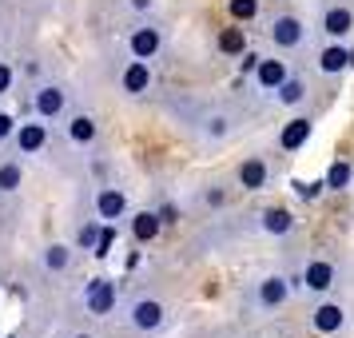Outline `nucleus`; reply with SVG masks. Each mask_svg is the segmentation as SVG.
Wrapping results in <instances>:
<instances>
[{
  "label": "nucleus",
  "instance_id": "nucleus-1",
  "mask_svg": "<svg viewBox=\"0 0 354 338\" xmlns=\"http://www.w3.org/2000/svg\"><path fill=\"white\" fill-rule=\"evenodd\" d=\"M171 112L179 115V124L192 131L195 140L203 147H223L227 140H235V131H239V115L231 112V108H215V104H207V108H199V104H171Z\"/></svg>",
  "mask_w": 354,
  "mask_h": 338
},
{
  "label": "nucleus",
  "instance_id": "nucleus-2",
  "mask_svg": "<svg viewBox=\"0 0 354 338\" xmlns=\"http://www.w3.org/2000/svg\"><path fill=\"white\" fill-rule=\"evenodd\" d=\"M124 322H128L136 335H160L167 326V303L156 294H136L124 306Z\"/></svg>",
  "mask_w": 354,
  "mask_h": 338
},
{
  "label": "nucleus",
  "instance_id": "nucleus-3",
  "mask_svg": "<svg viewBox=\"0 0 354 338\" xmlns=\"http://www.w3.org/2000/svg\"><path fill=\"white\" fill-rule=\"evenodd\" d=\"M247 303H251V310H259V314L283 310V306L290 303L287 274H263V279H255V283H251V290H247Z\"/></svg>",
  "mask_w": 354,
  "mask_h": 338
},
{
  "label": "nucleus",
  "instance_id": "nucleus-4",
  "mask_svg": "<svg viewBox=\"0 0 354 338\" xmlns=\"http://www.w3.org/2000/svg\"><path fill=\"white\" fill-rule=\"evenodd\" d=\"M80 306L84 314H92V319H108L115 314V306H120V290L108 274H96V279H88L80 290Z\"/></svg>",
  "mask_w": 354,
  "mask_h": 338
},
{
  "label": "nucleus",
  "instance_id": "nucleus-5",
  "mask_svg": "<svg viewBox=\"0 0 354 338\" xmlns=\"http://www.w3.org/2000/svg\"><path fill=\"white\" fill-rule=\"evenodd\" d=\"M68 108H72V92H68V84L60 80H44L32 88V112L40 115V120H60V115H68Z\"/></svg>",
  "mask_w": 354,
  "mask_h": 338
},
{
  "label": "nucleus",
  "instance_id": "nucleus-6",
  "mask_svg": "<svg viewBox=\"0 0 354 338\" xmlns=\"http://www.w3.org/2000/svg\"><path fill=\"white\" fill-rule=\"evenodd\" d=\"M267 36H271V44L279 52H299L306 44V28L299 17H290V12H279V17L267 20Z\"/></svg>",
  "mask_w": 354,
  "mask_h": 338
},
{
  "label": "nucleus",
  "instance_id": "nucleus-7",
  "mask_svg": "<svg viewBox=\"0 0 354 338\" xmlns=\"http://www.w3.org/2000/svg\"><path fill=\"white\" fill-rule=\"evenodd\" d=\"M319 32L330 40H346L354 32V8L346 0H326L319 12Z\"/></svg>",
  "mask_w": 354,
  "mask_h": 338
},
{
  "label": "nucleus",
  "instance_id": "nucleus-8",
  "mask_svg": "<svg viewBox=\"0 0 354 338\" xmlns=\"http://www.w3.org/2000/svg\"><path fill=\"white\" fill-rule=\"evenodd\" d=\"M163 48H167V32H163L160 24H136L128 32L131 60H156Z\"/></svg>",
  "mask_w": 354,
  "mask_h": 338
},
{
  "label": "nucleus",
  "instance_id": "nucleus-9",
  "mask_svg": "<svg viewBox=\"0 0 354 338\" xmlns=\"http://www.w3.org/2000/svg\"><path fill=\"white\" fill-rule=\"evenodd\" d=\"M346 326H351V310L342 303H319L310 310V330H315V335L330 338V335H342Z\"/></svg>",
  "mask_w": 354,
  "mask_h": 338
},
{
  "label": "nucleus",
  "instance_id": "nucleus-10",
  "mask_svg": "<svg viewBox=\"0 0 354 338\" xmlns=\"http://www.w3.org/2000/svg\"><path fill=\"white\" fill-rule=\"evenodd\" d=\"M12 151L17 156H40L44 147H48V128H44V120L36 115V120H28V124H17V131H12Z\"/></svg>",
  "mask_w": 354,
  "mask_h": 338
},
{
  "label": "nucleus",
  "instance_id": "nucleus-11",
  "mask_svg": "<svg viewBox=\"0 0 354 338\" xmlns=\"http://www.w3.org/2000/svg\"><path fill=\"white\" fill-rule=\"evenodd\" d=\"M115 88H120V96H131V100L147 96L151 92V68H147V60H128V64L120 68Z\"/></svg>",
  "mask_w": 354,
  "mask_h": 338
},
{
  "label": "nucleus",
  "instance_id": "nucleus-12",
  "mask_svg": "<svg viewBox=\"0 0 354 338\" xmlns=\"http://www.w3.org/2000/svg\"><path fill=\"white\" fill-rule=\"evenodd\" d=\"M310 294H330V290L338 287V267L330 263V259H310L303 267V279H299Z\"/></svg>",
  "mask_w": 354,
  "mask_h": 338
},
{
  "label": "nucleus",
  "instance_id": "nucleus-13",
  "mask_svg": "<svg viewBox=\"0 0 354 338\" xmlns=\"http://www.w3.org/2000/svg\"><path fill=\"white\" fill-rule=\"evenodd\" d=\"M64 140L72 147H92L100 140V124L92 112H68L64 120Z\"/></svg>",
  "mask_w": 354,
  "mask_h": 338
},
{
  "label": "nucleus",
  "instance_id": "nucleus-14",
  "mask_svg": "<svg viewBox=\"0 0 354 338\" xmlns=\"http://www.w3.org/2000/svg\"><path fill=\"white\" fill-rule=\"evenodd\" d=\"M92 203H96V219L100 223H115V219H124V215L131 211L124 187H100Z\"/></svg>",
  "mask_w": 354,
  "mask_h": 338
},
{
  "label": "nucleus",
  "instance_id": "nucleus-15",
  "mask_svg": "<svg viewBox=\"0 0 354 338\" xmlns=\"http://www.w3.org/2000/svg\"><path fill=\"white\" fill-rule=\"evenodd\" d=\"M255 231L259 235H271V239H283V235L295 231V215L287 207H267L255 215Z\"/></svg>",
  "mask_w": 354,
  "mask_h": 338
},
{
  "label": "nucleus",
  "instance_id": "nucleus-16",
  "mask_svg": "<svg viewBox=\"0 0 354 338\" xmlns=\"http://www.w3.org/2000/svg\"><path fill=\"white\" fill-rule=\"evenodd\" d=\"M76 255H80V247H68V243H48V247L40 251V263H44V271H48V274H72V267H76Z\"/></svg>",
  "mask_w": 354,
  "mask_h": 338
},
{
  "label": "nucleus",
  "instance_id": "nucleus-17",
  "mask_svg": "<svg viewBox=\"0 0 354 338\" xmlns=\"http://www.w3.org/2000/svg\"><path fill=\"white\" fill-rule=\"evenodd\" d=\"M290 76V68H287V60H279V56H271V60H259V68H255V88L259 92H267V96H274V88Z\"/></svg>",
  "mask_w": 354,
  "mask_h": 338
},
{
  "label": "nucleus",
  "instance_id": "nucleus-18",
  "mask_svg": "<svg viewBox=\"0 0 354 338\" xmlns=\"http://www.w3.org/2000/svg\"><path fill=\"white\" fill-rule=\"evenodd\" d=\"M319 72L322 76H342L346 68H354V48H346V44H330V48L319 52Z\"/></svg>",
  "mask_w": 354,
  "mask_h": 338
},
{
  "label": "nucleus",
  "instance_id": "nucleus-19",
  "mask_svg": "<svg viewBox=\"0 0 354 338\" xmlns=\"http://www.w3.org/2000/svg\"><path fill=\"white\" fill-rule=\"evenodd\" d=\"M267 183H271V167H267V160L251 156V160L239 163V187L243 191H263Z\"/></svg>",
  "mask_w": 354,
  "mask_h": 338
},
{
  "label": "nucleus",
  "instance_id": "nucleus-20",
  "mask_svg": "<svg viewBox=\"0 0 354 338\" xmlns=\"http://www.w3.org/2000/svg\"><path fill=\"white\" fill-rule=\"evenodd\" d=\"M310 131H315V120L295 115V120H290V124H283V131H279V147H283V151H299V147L310 140Z\"/></svg>",
  "mask_w": 354,
  "mask_h": 338
},
{
  "label": "nucleus",
  "instance_id": "nucleus-21",
  "mask_svg": "<svg viewBox=\"0 0 354 338\" xmlns=\"http://www.w3.org/2000/svg\"><path fill=\"white\" fill-rule=\"evenodd\" d=\"M20 183H24V163H20V156L0 160V199H12L20 191Z\"/></svg>",
  "mask_w": 354,
  "mask_h": 338
},
{
  "label": "nucleus",
  "instance_id": "nucleus-22",
  "mask_svg": "<svg viewBox=\"0 0 354 338\" xmlns=\"http://www.w3.org/2000/svg\"><path fill=\"white\" fill-rule=\"evenodd\" d=\"M128 223H131V239H136V243H151L156 235H160L163 219L156 215V211H136Z\"/></svg>",
  "mask_w": 354,
  "mask_h": 338
},
{
  "label": "nucleus",
  "instance_id": "nucleus-23",
  "mask_svg": "<svg viewBox=\"0 0 354 338\" xmlns=\"http://www.w3.org/2000/svg\"><path fill=\"white\" fill-rule=\"evenodd\" d=\"M271 100L279 104V108H299V104L306 100V80H299V76H287V80L274 88Z\"/></svg>",
  "mask_w": 354,
  "mask_h": 338
},
{
  "label": "nucleus",
  "instance_id": "nucleus-24",
  "mask_svg": "<svg viewBox=\"0 0 354 338\" xmlns=\"http://www.w3.org/2000/svg\"><path fill=\"white\" fill-rule=\"evenodd\" d=\"M351 179H354V167L346 160L330 163V171H326V191H346V187H351Z\"/></svg>",
  "mask_w": 354,
  "mask_h": 338
},
{
  "label": "nucleus",
  "instance_id": "nucleus-25",
  "mask_svg": "<svg viewBox=\"0 0 354 338\" xmlns=\"http://www.w3.org/2000/svg\"><path fill=\"white\" fill-rule=\"evenodd\" d=\"M219 52H223V56H243V52H247L243 28H223V32H219Z\"/></svg>",
  "mask_w": 354,
  "mask_h": 338
},
{
  "label": "nucleus",
  "instance_id": "nucleus-26",
  "mask_svg": "<svg viewBox=\"0 0 354 338\" xmlns=\"http://www.w3.org/2000/svg\"><path fill=\"white\" fill-rule=\"evenodd\" d=\"M227 12L235 20H255L259 17V0H227Z\"/></svg>",
  "mask_w": 354,
  "mask_h": 338
},
{
  "label": "nucleus",
  "instance_id": "nucleus-27",
  "mask_svg": "<svg viewBox=\"0 0 354 338\" xmlns=\"http://www.w3.org/2000/svg\"><path fill=\"white\" fill-rule=\"evenodd\" d=\"M100 231H104L100 223H84L80 235H76V247H80V251H92V247L100 243Z\"/></svg>",
  "mask_w": 354,
  "mask_h": 338
},
{
  "label": "nucleus",
  "instance_id": "nucleus-28",
  "mask_svg": "<svg viewBox=\"0 0 354 338\" xmlns=\"http://www.w3.org/2000/svg\"><path fill=\"white\" fill-rule=\"evenodd\" d=\"M112 239H115V231H112V227H104V231H100V243H96V255L100 259L112 255Z\"/></svg>",
  "mask_w": 354,
  "mask_h": 338
},
{
  "label": "nucleus",
  "instance_id": "nucleus-29",
  "mask_svg": "<svg viewBox=\"0 0 354 338\" xmlns=\"http://www.w3.org/2000/svg\"><path fill=\"white\" fill-rule=\"evenodd\" d=\"M12 131H17V120H12L8 112H0V147L12 140Z\"/></svg>",
  "mask_w": 354,
  "mask_h": 338
},
{
  "label": "nucleus",
  "instance_id": "nucleus-30",
  "mask_svg": "<svg viewBox=\"0 0 354 338\" xmlns=\"http://www.w3.org/2000/svg\"><path fill=\"white\" fill-rule=\"evenodd\" d=\"M295 187H299L303 199H319V195L326 191V179H322V183H295Z\"/></svg>",
  "mask_w": 354,
  "mask_h": 338
},
{
  "label": "nucleus",
  "instance_id": "nucleus-31",
  "mask_svg": "<svg viewBox=\"0 0 354 338\" xmlns=\"http://www.w3.org/2000/svg\"><path fill=\"white\" fill-rule=\"evenodd\" d=\"M8 92H12V68L0 64V96H8Z\"/></svg>",
  "mask_w": 354,
  "mask_h": 338
},
{
  "label": "nucleus",
  "instance_id": "nucleus-32",
  "mask_svg": "<svg viewBox=\"0 0 354 338\" xmlns=\"http://www.w3.org/2000/svg\"><path fill=\"white\" fill-rule=\"evenodd\" d=\"M131 12H140V17H147V12H156V0H128Z\"/></svg>",
  "mask_w": 354,
  "mask_h": 338
},
{
  "label": "nucleus",
  "instance_id": "nucleus-33",
  "mask_svg": "<svg viewBox=\"0 0 354 338\" xmlns=\"http://www.w3.org/2000/svg\"><path fill=\"white\" fill-rule=\"evenodd\" d=\"M259 60H263V56H255V52H251V56H243V72H255V68H259Z\"/></svg>",
  "mask_w": 354,
  "mask_h": 338
},
{
  "label": "nucleus",
  "instance_id": "nucleus-34",
  "mask_svg": "<svg viewBox=\"0 0 354 338\" xmlns=\"http://www.w3.org/2000/svg\"><path fill=\"white\" fill-rule=\"evenodd\" d=\"M72 338H96V335H72Z\"/></svg>",
  "mask_w": 354,
  "mask_h": 338
},
{
  "label": "nucleus",
  "instance_id": "nucleus-35",
  "mask_svg": "<svg viewBox=\"0 0 354 338\" xmlns=\"http://www.w3.org/2000/svg\"><path fill=\"white\" fill-rule=\"evenodd\" d=\"M8 338H20V335H8Z\"/></svg>",
  "mask_w": 354,
  "mask_h": 338
}]
</instances>
